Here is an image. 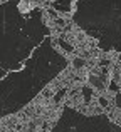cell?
I'll list each match as a JSON object with an SVG mask.
<instances>
[{"instance_id":"cell-1","label":"cell","mask_w":121,"mask_h":132,"mask_svg":"<svg viewBox=\"0 0 121 132\" xmlns=\"http://www.w3.org/2000/svg\"><path fill=\"white\" fill-rule=\"evenodd\" d=\"M89 84L92 85V87H96L98 90H101L104 87V84H103V80L99 77H96V75H89Z\"/></svg>"},{"instance_id":"cell-2","label":"cell","mask_w":121,"mask_h":132,"mask_svg":"<svg viewBox=\"0 0 121 132\" xmlns=\"http://www.w3.org/2000/svg\"><path fill=\"white\" fill-rule=\"evenodd\" d=\"M57 44H59V47H62V50H64V52H67V54H69V52H74V47H72V45L71 44H67V42H64V40H57Z\"/></svg>"},{"instance_id":"cell-3","label":"cell","mask_w":121,"mask_h":132,"mask_svg":"<svg viewBox=\"0 0 121 132\" xmlns=\"http://www.w3.org/2000/svg\"><path fill=\"white\" fill-rule=\"evenodd\" d=\"M82 95H84V102H89V100H91V89L82 87Z\"/></svg>"},{"instance_id":"cell-4","label":"cell","mask_w":121,"mask_h":132,"mask_svg":"<svg viewBox=\"0 0 121 132\" xmlns=\"http://www.w3.org/2000/svg\"><path fill=\"white\" fill-rule=\"evenodd\" d=\"M72 65H74V67H77V69H82L86 65V60H84V59H74Z\"/></svg>"},{"instance_id":"cell-5","label":"cell","mask_w":121,"mask_h":132,"mask_svg":"<svg viewBox=\"0 0 121 132\" xmlns=\"http://www.w3.org/2000/svg\"><path fill=\"white\" fill-rule=\"evenodd\" d=\"M64 94H66V89H61L59 92H57V95L54 97V102H59V100L62 99V97H64Z\"/></svg>"},{"instance_id":"cell-6","label":"cell","mask_w":121,"mask_h":132,"mask_svg":"<svg viewBox=\"0 0 121 132\" xmlns=\"http://www.w3.org/2000/svg\"><path fill=\"white\" fill-rule=\"evenodd\" d=\"M115 102H116V107H118V109H121V92H116Z\"/></svg>"},{"instance_id":"cell-7","label":"cell","mask_w":121,"mask_h":132,"mask_svg":"<svg viewBox=\"0 0 121 132\" xmlns=\"http://www.w3.org/2000/svg\"><path fill=\"white\" fill-rule=\"evenodd\" d=\"M99 105L101 107H108V100H106L104 97H101V99H99Z\"/></svg>"},{"instance_id":"cell-8","label":"cell","mask_w":121,"mask_h":132,"mask_svg":"<svg viewBox=\"0 0 121 132\" xmlns=\"http://www.w3.org/2000/svg\"><path fill=\"white\" fill-rule=\"evenodd\" d=\"M42 132H47V130H42Z\"/></svg>"}]
</instances>
